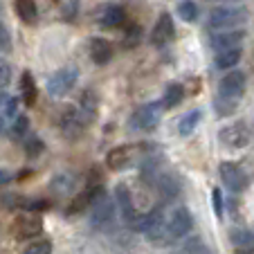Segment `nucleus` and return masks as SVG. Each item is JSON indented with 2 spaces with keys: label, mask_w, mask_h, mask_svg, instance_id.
<instances>
[{
  "label": "nucleus",
  "mask_w": 254,
  "mask_h": 254,
  "mask_svg": "<svg viewBox=\"0 0 254 254\" xmlns=\"http://www.w3.org/2000/svg\"><path fill=\"white\" fill-rule=\"evenodd\" d=\"M245 18H248V9H243V7H218L211 11L209 25L216 29H227L245 23Z\"/></svg>",
  "instance_id": "0eeeda50"
},
{
  "label": "nucleus",
  "mask_w": 254,
  "mask_h": 254,
  "mask_svg": "<svg viewBox=\"0 0 254 254\" xmlns=\"http://www.w3.org/2000/svg\"><path fill=\"white\" fill-rule=\"evenodd\" d=\"M191 227H193V218L189 214V209L187 207H178L171 214V221H169L167 230L173 239H180V236H187L191 232Z\"/></svg>",
  "instance_id": "9d476101"
},
{
  "label": "nucleus",
  "mask_w": 254,
  "mask_h": 254,
  "mask_svg": "<svg viewBox=\"0 0 254 254\" xmlns=\"http://www.w3.org/2000/svg\"><path fill=\"white\" fill-rule=\"evenodd\" d=\"M20 83H23V101H25V106H34V101H36V83H34L32 74H29V72H23Z\"/></svg>",
  "instance_id": "393cba45"
},
{
  "label": "nucleus",
  "mask_w": 254,
  "mask_h": 254,
  "mask_svg": "<svg viewBox=\"0 0 254 254\" xmlns=\"http://www.w3.org/2000/svg\"><path fill=\"white\" fill-rule=\"evenodd\" d=\"M79 81V70L74 65H65L57 70L52 77L48 79V92L50 97H65Z\"/></svg>",
  "instance_id": "7ed1b4c3"
},
{
  "label": "nucleus",
  "mask_w": 254,
  "mask_h": 254,
  "mask_svg": "<svg viewBox=\"0 0 254 254\" xmlns=\"http://www.w3.org/2000/svg\"><path fill=\"white\" fill-rule=\"evenodd\" d=\"M160 120H162V104L160 101H151V104L142 106L133 113L130 117V128L133 130H153L158 128Z\"/></svg>",
  "instance_id": "20e7f679"
},
{
  "label": "nucleus",
  "mask_w": 254,
  "mask_h": 254,
  "mask_svg": "<svg viewBox=\"0 0 254 254\" xmlns=\"http://www.w3.org/2000/svg\"><path fill=\"white\" fill-rule=\"evenodd\" d=\"M29 128V120L25 115H16L14 117V124H11V130H9V137L11 139H20Z\"/></svg>",
  "instance_id": "bb28decb"
},
{
  "label": "nucleus",
  "mask_w": 254,
  "mask_h": 254,
  "mask_svg": "<svg viewBox=\"0 0 254 254\" xmlns=\"http://www.w3.org/2000/svg\"><path fill=\"white\" fill-rule=\"evenodd\" d=\"M14 173L7 171V169H0V187H5V185H9L11 180H14Z\"/></svg>",
  "instance_id": "f704fd0d"
},
{
  "label": "nucleus",
  "mask_w": 254,
  "mask_h": 254,
  "mask_svg": "<svg viewBox=\"0 0 254 254\" xmlns=\"http://www.w3.org/2000/svg\"><path fill=\"white\" fill-rule=\"evenodd\" d=\"M2 128H5V117L0 115V133H2Z\"/></svg>",
  "instance_id": "e433bc0d"
},
{
  "label": "nucleus",
  "mask_w": 254,
  "mask_h": 254,
  "mask_svg": "<svg viewBox=\"0 0 254 254\" xmlns=\"http://www.w3.org/2000/svg\"><path fill=\"white\" fill-rule=\"evenodd\" d=\"M88 126H90V122L83 117V113L79 108H67L61 117V135L65 139H70V142L81 137Z\"/></svg>",
  "instance_id": "423d86ee"
},
{
  "label": "nucleus",
  "mask_w": 254,
  "mask_h": 254,
  "mask_svg": "<svg viewBox=\"0 0 254 254\" xmlns=\"http://www.w3.org/2000/svg\"><path fill=\"white\" fill-rule=\"evenodd\" d=\"M43 149H45L43 142H41L39 137H32V139H27V144H25V155H27L29 160H34L43 153Z\"/></svg>",
  "instance_id": "cd10ccee"
},
{
  "label": "nucleus",
  "mask_w": 254,
  "mask_h": 254,
  "mask_svg": "<svg viewBox=\"0 0 254 254\" xmlns=\"http://www.w3.org/2000/svg\"><path fill=\"white\" fill-rule=\"evenodd\" d=\"M211 205H214V214L218 216V218H223V193H221V189H214V191H211Z\"/></svg>",
  "instance_id": "7c9ffc66"
},
{
  "label": "nucleus",
  "mask_w": 254,
  "mask_h": 254,
  "mask_svg": "<svg viewBox=\"0 0 254 254\" xmlns=\"http://www.w3.org/2000/svg\"><path fill=\"white\" fill-rule=\"evenodd\" d=\"M92 211H90V225L92 230H106L115 218V202L113 198H108V193L101 189L95 196V200L90 202Z\"/></svg>",
  "instance_id": "f257e3e1"
},
{
  "label": "nucleus",
  "mask_w": 254,
  "mask_h": 254,
  "mask_svg": "<svg viewBox=\"0 0 254 254\" xmlns=\"http://www.w3.org/2000/svg\"><path fill=\"white\" fill-rule=\"evenodd\" d=\"M11 81V63L0 57V90H5Z\"/></svg>",
  "instance_id": "c85d7f7f"
},
{
  "label": "nucleus",
  "mask_w": 254,
  "mask_h": 254,
  "mask_svg": "<svg viewBox=\"0 0 254 254\" xmlns=\"http://www.w3.org/2000/svg\"><path fill=\"white\" fill-rule=\"evenodd\" d=\"M128 149H124V146H117V149H113L111 153H108V158H106V164L113 169V171H122V169L128 167Z\"/></svg>",
  "instance_id": "a211bd4d"
},
{
  "label": "nucleus",
  "mask_w": 254,
  "mask_h": 254,
  "mask_svg": "<svg viewBox=\"0 0 254 254\" xmlns=\"http://www.w3.org/2000/svg\"><path fill=\"white\" fill-rule=\"evenodd\" d=\"M178 16L185 20V23H193L198 20V7L193 0H183L180 5H178Z\"/></svg>",
  "instance_id": "a878e982"
},
{
  "label": "nucleus",
  "mask_w": 254,
  "mask_h": 254,
  "mask_svg": "<svg viewBox=\"0 0 254 254\" xmlns=\"http://www.w3.org/2000/svg\"><path fill=\"white\" fill-rule=\"evenodd\" d=\"M25 254H52V243L50 241H34L32 245H27Z\"/></svg>",
  "instance_id": "c756f323"
},
{
  "label": "nucleus",
  "mask_w": 254,
  "mask_h": 254,
  "mask_svg": "<svg viewBox=\"0 0 254 254\" xmlns=\"http://www.w3.org/2000/svg\"><path fill=\"white\" fill-rule=\"evenodd\" d=\"M243 39H245V32H243V29H232V27H227L225 32L211 34V45H214L216 50L236 48V45L243 43Z\"/></svg>",
  "instance_id": "ddd939ff"
},
{
  "label": "nucleus",
  "mask_w": 254,
  "mask_h": 254,
  "mask_svg": "<svg viewBox=\"0 0 254 254\" xmlns=\"http://www.w3.org/2000/svg\"><path fill=\"white\" fill-rule=\"evenodd\" d=\"M218 139H221V144L225 149H232V151L245 149L250 144V139H252V130H250V126L245 124V122H236V124H230V126H225V128H221Z\"/></svg>",
  "instance_id": "39448f33"
},
{
  "label": "nucleus",
  "mask_w": 254,
  "mask_h": 254,
  "mask_svg": "<svg viewBox=\"0 0 254 254\" xmlns=\"http://www.w3.org/2000/svg\"><path fill=\"white\" fill-rule=\"evenodd\" d=\"M43 232V218L39 216V211H29L25 209V214H18L16 221L11 223V234L18 241L34 239Z\"/></svg>",
  "instance_id": "f03ea898"
},
{
  "label": "nucleus",
  "mask_w": 254,
  "mask_h": 254,
  "mask_svg": "<svg viewBox=\"0 0 254 254\" xmlns=\"http://www.w3.org/2000/svg\"><path fill=\"white\" fill-rule=\"evenodd\" d=\"M183 97H185L183 86H180V83H171V86L167 88V92H164V97H162V106L164 108H176V106L183 101Z\"/></svg>",
  "instance_id": "4be33fe9"
},
{
  "label": "nucleus",
  "mask_w": 254,
  "mask_h": 254,
  "mask_svg": "<svg viewBox=\"0 0 254 254\" xmlns=\"http://www.w3.org/2000/svg\"><path fill=\"white\" fill-rule=\"evenodd\" d=\"M11 50V36L5 25H0V52H9Z\"/></svg>",
  "instance_id": "2f4dec72"
},
{
  "label": "nucleus",
  "mask_w": 254,
  "mask_h": 254,
  "mask_svg": "<svg viewBox=\"0 0 254 254\" xmlns=\"http://www.w3.org/2000/svg\"><path fill=\"white\" fill-rule=\"evenodd\" d=\"M2 101H5V92L0 90V106H2Z\"/></svg>",
  "instance_id": "4c0bfd02"
},
{
  "label": "nucleus",
  "mask_w": 254,
  "mask_h": 254,
  "mask_svg": "<svg viewBox=\"0 0 254 254\" xmlns=\"http://www.w3.org/2000/svg\"><path fill=\"white\" fill-rule=\"evenodd\" d=\"M230 241L239 248V252H252V232L250 230H234L230 234Z\"/></svg>",
  "instance_id": "412c9836"
},
{
  "label": "nucleus",
  "mask_w": 254,
  "mask_h": 254,
  "mask_svg": "<svg viewBox=\"0 0 254 254\" xmlns=\"http://www.w3.org/2000/svg\"><path fill=\"white\" fill-rule=\"evenodd\" d=\"M124 20H126V11L117 5L106 7L104 16H101V25H104V27H120Z\"/></svg>",
  "instance_id": "6ab92c4d"
},
{
  "label": "nucleus",
  "mask_w": 254,
  "mask_h": 254,
  "mask_svg": "<svg viewBox=\"0 0 254 254\" xmlns=\"http://www.w3.org/2000/svg\"><path fill=\"white\" fill-rule=\"evenodd\" d=\"M241 61V48H225V50H218L216 54V67H221V70H232L236 63Z\"/></svg>",
  "instance_id": "dca6fc26"
},
{
  "label": "nucleus",
  "mask_w": 254,
  "mask_h": 254,
  "mask_svg": "<svg viewBox=\"0 0 254 254\" xmlns=\"http://www.w3.org/2000/svg\"><path fill=\"white\" fill-rule=\"evenodd\" d=\"M183 252H207V248L202 245L200 239H191V241H187V243H185Z\"/></svg>",
  "instance_id": "473e14b6"
},
{
  "label": "nucleus",
  "mask_w": 254,
  "mask_h": 254,
  "mask_svg": "<svg viewBox=\"0 0 254 254\" xmlns=\"http://www.w3.org/2000/svg\"><path fill=\"white\" fill-rule=\"evenodd\" d=\"M16 11L25 23H36L39 18V7L34 0H16Z\"/></svg>",
  "instance_id": "aec40b11"
},
{
  "label": "nucleus",
  "mask_w": 254,
  "mask_h": 254,
  "mask_svg": "<svg viewBox=\"0 0 254 254\" xmlns=\"http://www.w3.org/2000/svg\"><path fill=\"white\" fill-rule=\"evenodd\" d=\"M236 106H239V99H234V97H225V95H218L216 101H214V108L221 117L232 115V113L236 111Z\"/></svg>",
  "instance_id": "5701e85b"
},
{
  "label": "nucleus",
  "mask_w": 254,
  "mask_h": 254,
  "mask_svg": "<svg viewBox=\"0 0 254 254\" xmlns=\"http://www.w3.org/2000/svg\"><path fill=\"white\" fill-rule=\"evenodd\" d=\"M90 57L97 65H106L113 59V48L104 39H90Z\"/></svg>",
  "instance_id": "2eb2a0df"
},
{
  "label": "nucleus",
  "mask_w": 254,
  "mask_h": 254,
  "mask_svg": "<svg viewBox=\"0 0 254 254\" xmlns=\"http://www.w3.org/2000/svg\"><path fill=\"white\" fill-rule=\"evenodd\" d=\"M139 32H142V29H139L137 25H133V27L128 29V39L124 41V45H135V43H137V39H139Z\"/></svg>",
  "instance_id": "72a5a7b5"
},
{
  "label": "nucleus",
  "mask_w": 254,
  "mask_h": 254,
  "mask_svg": "<svg viewBox=\"0 0 254 254\" xmlns=\"http://www.w3.org/2000/svg\"><path fill=\"white\" fill-rule=\"evenodd\" d=\"M101 185H88L86 191L77 193V196L72 198V202L67 205V214H81V211H86L88 207H90V202L95 200V196L101 191Z\"/></svg>",
  "instance_id": "4468645a"
},
{
  "label": "nucleus",
  "mask_w": 254,
  "mask_h": 254,
  "mask_svg": "<svg viewBox=\"0 0 254 254\" xmlns=\"http://www.w3.org/2000/svg\"><path fill=\"white\" fill-rule=\"evenodd\" d=\"M97 106H99V99H97V92L95 90H86L81 95V104H79V111L83 113L88 122H92L97 117Z\"/></svg>",
  "instance_id": "f3484780"
},
{
  "label": "nucleus",
  "mask_w": 254,
  "mask_h": 254,
  "mask_svg": "<svg viewBox=\"0 0 254 254\" xmlns=\"http://www.w3.org/2000/svg\"><path fill=\"white\" fill-rule=\"evenodd\" d=\"M221 178H223V185L234 193L245 191V187H248V176H245L243 169L234 162H223L221 164Z\"/></svg>",
  "instance_id": "6e6552de"
},
{
  "label": "nucleus",
  "mask_w": 254,
  "mask_h": 254,
  "mask_svg": "<svg viewBox=\"0 0 254 254\" xmlns=\"http://www.w3.org/2000/svg\"><path fill=\"white\" fill-rule=\"evenodd\" d=\"M16 108H18V99H7V111H5V115L14 120V117H16Z\"/></svg>",
  "instance_id": "c9c22d12"
},
{
  "label": "nucleus",
  "mask_w": 254,
  "mask_h": 254,
  "mask_svg": "<svg viewBox=\"0 0 254 254\" xmlns=\"http://www.w3.org/2000/svg\"><path fill=\"white\" fill-rule=\"evenodd\" d=\"M245 92V74L241 70H232L227 72L225 77L218 83V95L225 97H234V99H241Z\"/></svg>",
  "instance_id": "1a4fd4ad"
},
{
  "label": "nucleus",
  "mask_w": 254,
  "mask_h": 254,
  "mask_svg": "<svg viewBox=\"0 0 254 254\" xmlns=\"http://www.w3.org/2000/svg\"><path fill=\"white\" fill-rule=\"evenodd\" d=\"M173 34H176V27H173L171 16L162 14L158 18V23H155L153 32H151V43H153L155 48H162V45H167L173 41Z\"/></svg>",
  "instance_id": "9b49d317"
},
{
  "label": "nucleus",
  "mask_w": 254,
  "mask_h": 254,
  "mask_svg": "<svg viewBox=\"0 0 254 254\" xmlns=\"http://www.w3.org/2000/svg\"><path fill=\"white\" fill-rule=\"evenodd\" d=\"M115 198H117V205H120V211H122V218L124 223H135L137 221V209L133 205V198H130V191L126 185H117L115 187Z\"/></svg>",
  "instance_id": "f8f14e48"
},
{
  "label": "nucleus",
  "mask_w": 254,
  "mask_h": 254,
  "mask_svg": "<svg viewBox=\"0 0 254 254\" xmlns=\"http://www.w3.org/2000/svg\"><path fill=\"white\" fill-rule=\"evenodd\" d=\"M198 122H200V111H189L187 115L180 120V124H178V133L180 135H191L193 130H196Z\"/></svg>",
  "instance_id": "b1692460"
}]
</instances>
